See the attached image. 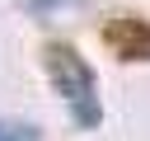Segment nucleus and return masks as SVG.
Segmentation results:
<instances>
[{
    "label": "nucleus",
    "instance_id": "f257e3e1",
    "mask_svg": "<svg viewBox=\"0 0 150 141\" xmlns=\"http://www.w3.org/2000/svg\"><path fill=\"white\" fill-rule=\"evenodd\" d=\"M47 75L61 94V103L70 108L75 127H98L103 108H98V89H94V70L80 52H70L66 42H52L47 47Z\"/></svg>",
    "mask_w": 150,
    "mask_h": 141
},
{
    "label": "nucleus",
    "instance_id": "f03ea898",
    "mask_svg": "<svg viewBox=\"0 0 150 141\" xmlns=\"http://www.w3.org/2000/svg\"><path fill=\"white\" fill-rule=\"evenodd\" d=\"M0 141H42V132L33 122H5L0 118Z\"/></svg>",
    "mask_w": 150,
    "mask_h": 141
}]
</instances>
